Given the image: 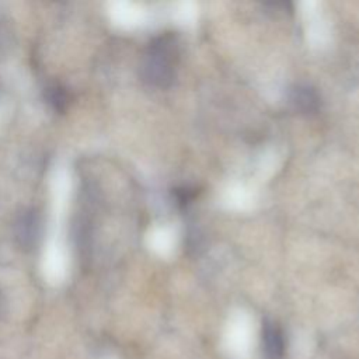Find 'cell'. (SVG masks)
Returning <instances> with one entry per match:
<instances>
[{"label":"cell","instance_id":"8992f818","mask_svg":"<svg viewBox=\"0 0 359 359\" xmlns=\"http://www.w3.org/2000/svg\"><path fill=\"white\" fill-rule=\"evenodd\" d=\"M196 194H198V189L195 187H191V185H181V187L175 188L174 192H172L175 203L181 208L191 203V201L196 196Z\"/></svg>","mask_w":359,"mask_h":359},{"label":"cell","instance_id":"52a82bcc","mask_svg":"<svg viewBox=\"0 0 359 359\" xmlns=\"http://www.w3.org/2000/svg\"><path fill=\"white\" fill-rule=\"evenodd\" d=\"M11 38L13 32L8 22L3 17H0V56L4 55L11 46Z\"/></svg>","mask_w":359,"mask_h":359},{"label":"cell","instance_id":"277c9868","mask_svg":"<svg viewBox=\"0 0 359 359\" xmlns=\"http://www.w3.org/2000/svg\"><path fill=\"white\" fill-rule=\"evenodd\" d=\"M262 348L269 359H282L285 352V338L282 330L271 321L262 327Z\"/></svg>","mask_w":359,"mask_h":359},{"label":"cell","instance_id":"6da1fadb","mask_svg":"<svg viewBox=\"0 0 359 359\" xmlns=\"http://www.w3.org/2000/svg\"><path fill=\"white\" fill-rule=\"evenodd\" d=\"M178 60V35L163 32L149 42L140 62V77L149 87L168 88L175 80Z\"/></svg>","mask_w":359,"mask_h":359},{"label":"cell","instance_id":"7a4b0ae2","mask_svg":"<svg viewBox=\"0 0 359 359\" xmlns=\"http://www.w3.org/2000/svg\"><path fill=\"white\" fill-rule=\"evenodd\" d=\"M287 102L296 112L310 115L318 112L321 107V97L313 86L297 83L289 88Z\"/></svg>","mask_w":359,"mask_h":359},{"label":"cell","instance_id":"5b68a950","mask_svg":"<svg viewBox=\"0 0 359 359\" xmlns=\"http://www.w3.org/2000/svg\"><path fill=\"white\" fill-rule=\"evenodd\" d=\"M45 101L53 111L63 112L69 105L70 94L66 87H63L57 83H53V84L48 86L45 90Z\"/></svg>","mask_w":359,"mask_h":359},{"label":"cell","instance_id":"3957f363","mask_svg":"<svg viewBox=\"0 0 359 359\" xmlns=\"http://www.w3.org/2000/svg\"><path fill=\"white\" fill-rule=\"evenodd\" d=\"M15 240L22 248H32L41 234V216L35 209L24 210L14 224Z\"/></svg>","mask_w":359,"mask_h":359},{"label":"cell","instance_id":"ba28073f","mask_svg":"<svg viewBox=\"0 0 359 359\" xmlns=\"http://www.w3.org/2000/svg\"><path fill=\"white\" fill-rule=\"evenodd\" d=\"M262 6L266 10V13H272L275 15H286V14H290L293 10L292 3L289 1H269V3H264Z\"/></svg>","mask_w":359,"mask_h":359}]
</instances>
